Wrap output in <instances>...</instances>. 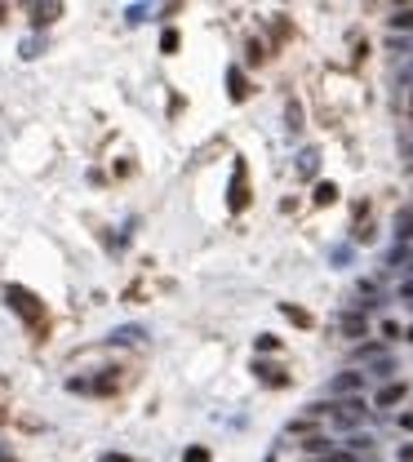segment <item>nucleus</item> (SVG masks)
Returning a JSON list of instances; mask_svg holds the SVG:
<instances>
[{
    "instance_id": "obj_13",
    "label": "nucleus",
    "mask_w": 413,
    "mask_h": 462,
    "mask_svg": "<svg viewBox=\"0 0 413 462\" xmlns=\"http://www.w3.org/2000/svg\"><path fill=\"white\" fill-rule=\"evenodd\" d=\"M338 200V187L333 183H320V187H316V205H333Z\"/></svg>"
},
{
    "instance_id": "obj_8",
    "label": "nucleus",
    "mask_w": 413,
    "mask_h": 462,
    "mask_svg": "<svg viewBox=\"0 0 413 462\" xmlns=\"http://www.w3.org/2000/svg\"><path fill=\"white\" fill-rule=\"evenodd\" d=\"M396 240H413V209L396 213Z\"/></svg>"
},
{
    "instance_id": "obj_14",
    "label": "nucleus",
    "mask_w": 413,
    "mask_h": 462,
    "mask_svg": "<svg viewBox=\"0 0 413 462\" xmlns=\"http://www.w3.org/2000/svg\"><path fill=\"white\" fill-rule=\"evenodd\" d=\"M316 160H320L316 152H303V160H298V174H316Z\"/></svg>"
},
{
    "instance_id": "obj_23",
    "label": "nucleus",
    "mask_w": 413,
    "mask_h": 462,
    "mask_svg": "<svg viewBox=\"0 0 413 462\" xmlns=\"http://www.w3.org/2000/svg\"><path fill=\"white\" fill-rule=\"evenodd\" d=\"M400 462H413V445H405V449H400Z\"/></svg>"
},
{
    "instance_id": "obj_2",
    "label": "nucleus",
    "mask_w": 413,
    "mask_h": 462,
    "mask_svg": "<svg viewBox=\"0 0 413 462\" xmlns=\"http://www.w3.org/2000/svg\"><path fill=\"white\" fill-rule=\"evenodd\" d=\"M360 418H364V404L355 400V395H351V400H342V404H333V422H338V427H355Z\"/></svg>"
},
{
    "instance_id": "obj_20",
    "label": "nucleus",
    "mask_w": 413,
    "mask_h": 462,
    "mask_svg": "<svg viewBox=\"0 0 413 462\" xmlns=\"http://www.w3.org/2000/svg\"><path fill=\"white\" fill-rule=\"evenodd\" d=\"M134 338H143V329H116V343H134Z\"/></svg>"
},
{
    "instance_id": "obj_16",
    "label": "nucleus",
    "mask_w": 413,
    "mask_h": 462,
    "mask_svg": "<svg viewBox=\"0 0 413 462\" xmlns=\"http://www.w3.org/2000/svg\"><path fill=\"white\" fill-rule=\"evenodd\" d=\"M276 347H280L276 334H258V351H276Z\"/></svg>"
},
{
    "instance_id": "obj_19",
    "label": "nucleus",
    "mask_w": 413,
    "mask_h": 462,
    "mask_svg": "<svg viewBox=\"0 0 413 462\" xmlns=\"http://www.w3.org/2000/svg\"><path fill=\"white\" fill-rule=\"evenodd\" d=\"M161 49H165V54L178 49V32H165V36H161Z\"/></svg>"
},
{
    "instance_id": "obj_6",
    "label": "nucleus",
    "mask_w": 413,
    "mask_h": 462,
    "mask_svg": "<svg viewBox=\"0 0 413 462\" xmlns=\"http://www.w3.org/2000/svg\"><path fill=\"white\" fill-rule=\"evenodd\" d=\"M62 14V5H32V27H49Z\"/></svg>"
},
{
    "instance_id": "obj_1",
    "label": "nucleus",
    "mask_w": 413,
    "mask_h": 462,
    "mask_svg": "<svg viewBox=\"0 0 413 462\" xmlns=\"http://www.w3.org/2000/svg\"><path fill=\"white\" fill-rule=\"evenodd\" d=\"M5 298H9V307H14L18 316H27V320H40V316H45L40 298L27 294V289H18V285H9V289H5Z\"/></svg>"
},
{
    "instance_id": "obj_22",
    "label": "nucleus",
    "mask_w": 413,
    "mask_h": 462,
    "mask_svg": "<svg viewBox=\"0 0 413 462\" xmlns=\"http://www.w3.org/2000/svg\"><path fill=\"white\" fill-rule=\"evenodd\" d=\"M102 462H134V458H125V454H102Z\"/></svg>"
},
{
    "instance_id": "obj_4",
    "label": "nucleus",
    "mask_w": 413,
    "mask_h": 462,
    "mask_svg": "<svg viewBox=\"0 0 413 462\" xmlns=\"http://www.w3.org/2000/svg\"><path fill=\"white\" fill-rule=\"evenodd\" d=\"M253 373H258V378L267 382V386H285V382H289V378H285V369H276V365H267V360L253 365Z\"/></svg>"
},
{
    "instance_id": "obj_11",
    "label": "nucleus",
    "mask_w": 413,
    "mask_h": 462,
    "mask_svg": "<svg viewBox=\"0 0 413 462\" xmlns=\"http://www.w3.org/2000/svg\"><path fill=\"white\" fill-rule=\"evenodd\" d=\"M391 27H396V32H409V27H413V5L396 9V14H391Z\"/></svg>"
},
{
    "instance_id": "obj_26",
    "label": "nucleus",
    "mask_w": 413,
    "mask_h": 462,
    "mask_svg": "<svg viewBox=\"0 0 413 462\" xmlns=\"http://www.w3.org/2000/svg\"><path fill=\"white\" fill-rule=\"evenodd\" d=\"M0 462H5V454H0Z\"/></svg>"
},
{
    "instance_id": "obj_15",
    "label": "nucleus",
    "mask_w": 413,
    "mask_h": 462,
    "mask_svg": "<svg viewBox=\"0 0 413 462\" xmlns=\"http://www.w3.org/2000/svg\"><path fill=\"white\" fill-rule=\"evenodd\" d=\"M289 129H294V134L303 129V107H298V102H289Z\"/></svg>"
},
{
    "instance_id": "obj_12",
    "label": "nucleus",
    "mask_w": 413,
    "mask_h": 462,
    "mask_svg": "<svg viewBox=\"0 0 413 462\" xmlns=\"http://www.w3.org/2000/svg\"><path fill=\"white\" fill-rule=\"evenodd\" d=\"M280 311H285V316H289V320H294V325H303V329H307V325H311V316H307V311H303V307H294V303H280Z\"/></svg>"
},
{
    "instance_id": "obj_7",
    "label": "nucleus",
    "mask_w": 413,
    "mask_h": 462,
    "mask_svg": "<svg viewBox=\"0 0 413 462\" xmlns=\"http://www.w3.org/2000/svg\"><path fill=\"white\" fill-rule=\"evenodd\" d=\"M400 400H405V382H387L378 391V404H382V409H391V404H400Z\"/></svg>"
},
{
    "instance_id": "obj_17",
    "label": "nucleus",
    "mask_w": 413,
    "mask_h": 462,
    "mask_svg": "<svg viewBox=\"0 0 413 462\" xmlns=\"http://www.w3.org/2000/svg\"><path fill=\"white\" fill-rule=\"evenodd\" d=\"M187 462H209V449H204V445H191V449H187Z\"/></svg>"
},
{
    "instance_id": "obj_9",
    "label": "nucleus",
    "mask_w": 413,
    "mask_h": 462,
    "mask_svg": "<svg viewBox=\"0 0 413 462\" xmlns=\"http://www.w3.org/2000/svg\"><path fill=\"white\" fill-rule=\"evenodd\" d=\"M227 84H231V98H236V102L249 93V84H245V76H240V67H231V71H227Z\"/></svg>"
},
{
    "instance_id": "obj_24",
    "label": "nucleus",
    "mask_w": 413,
    "mask_h": 462,
    "mask_svg": "<svg viewBox=\"0 0 413 462\" xmlns=\"http://www.w3.org/2000/svg\"><path fill=\"white\" fill-rule=\"evenodd\" d=\"M409 343H413V325H409Z\"/></svg>"
},
{
    "instance_id": "obj_18",
    "label": "nucleus",
    "mask_w": 413,
    "mask_h": 462,
    "mask_svg": "<svg viewBox=\"0 0 413 462\" xmlns=\"http://www.w3.org/2000/svg\"><path fill=\"white\" fill-rule=\"evenodd\" d=\"M307 454H324V449H329V440H320V436H311V440H307Z\"/></svg>"
},
{
    "instance_id": "obj_10",
    "label": "nucleus",
    "mask_w": 413,
    "mask_h": 462,
    "mask_svg": "<svg viewBox=\"0 0 413 462\" xmlns=\"http://www.w3.org/2000/svg\"><path fill=\"white\" fill-rule=\"evenodd\" d=\"M342 334L346 338H360L364 334V316H360V311H355V316H342Z\"/></svg>"
},
{
    "instance_id": "obj_21",
    "label": "nucleus",
    "mask_w": 413,
    "mask_h": 462,
    "mask_svg": "<svg viewBox=\"0 0 413 462\" xmlns=\"http://www.w3.org/2000/svg\"><path fill=\"white\" fill-rule=\"evenodd\" d=\"M147 18V5H129V23H143Z\"/></svg>"
},
{
    "instance_id": "obj_5",
    "label": "nucleus",
    "mask_w": 413,
    "mask_h": 462,
    "mask_svg": "<svg viewBox=\"0 0 413 462\" xmlns=\"http://www.w3.org/2000/svg\"><path fill=\"white\" fill-rule=\"evenodd\" d=\"M360 386H364V373H338V378H333V391L338 395H355Z\"/></svg>"
},
{
    "instance_id": "obj_25",
    "label": "nucleus",
    "mask_w": 413,
    "mask_h": 462,
    "mask_svg": "<svg viewBox=\"0 0 413 462\" xmlns=\"http://www.w3.org/2000/svg\"><path fill=\"white\" fill-rule=\"evenodd\" d=\"M0 18H5V5H0Z\"/></svg>"
},
{
    "instance_id": "obj_3",
    "label": "nucleus",
    "mask_w": 413,
    "mask_h": 462,
    "mask_svg": "<svg viewBox=\"0 0 413 462\" xmlns=\"http://www.w3.org/2000/svg\"><path fill=\"white\" fill-rule=\"evenodd\" d=\"M231 209H245L249 205V178H245V165H236V178H231V196H227Z\"/></svg>"
}]
</instances>
